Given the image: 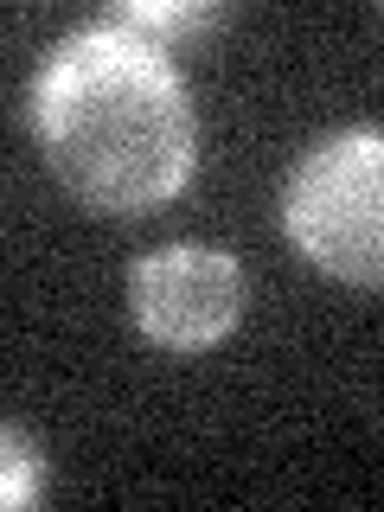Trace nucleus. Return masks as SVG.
<instances>
[{
  "label": "nucleus",
  "instance_id": "1",
  "mask_svg": "<svg viewBox=\"0 0 384 512\" xmlns=\"http://www.w3.org/2000/svg\"><path fill=\"white\" fill-rule=\"evenodd\" d=\"M32 128L64 192L103 218L160 212L192 180L199 154V122L167 45L116 20L45 52L32 77Z\"/></svg>",
  "mask_w": 384,
  "mask_h": 512
},
{
  "label": "nucleus",
  "instance_id": "2",
  "mask_svg": "<svg viewBox=\"0 0 384 512\" xmlns=\"http://www.w3.org/2000/svg\"><path fill=\"white\" fill-rule=\"evenodd\" d=\"M282 224L314 269L384 288V128H346L301 154Z\"/></svg>",
  "mask_w": 384,
  "mask_h": 512
},
{
  "label": "nucleus",
  "instance_id": "3",
  "mask_svg": "<svg viewBox=\"0 0 384 512\" xmlns=\"http://www.w3.org/2000/svg\"><path fill=\"white\" fill-rule=\"evenodd\" d=\"M135 327L167 352H205L244 320V269L212 244L148 250L128 276Z\"/></svg>",
  "mask_w": 384,
  "mask_h": 512
},
{
  "label": "nucleus",
  "instance_id": "4",
  "mask_svg": "<svg viewBox=\"0 0 384 512\" xmlns=\"http://www.w3.org/2000/svg\"><path fill=\"white\" fill-rule=\"evenodd\" d=\"M0 448H7V480H0V506H7V512H32V506H39V442L20 436V429L7 423Z\"/></svg>",
  "mask_w": 384,
  "mask_h": 512
},
{
  "label": "nucleus",
  "instance_id": "5",
  "mask_svg": "<svg viewBox=\"0 0 384 512\" xmlns=\"http://www.w3.org/2000/svg\"><path fill=\"white\" fill-rule=\"evenodd\" d=\"M218 20V7H192V0H180V7H167V0H128V7L116 13V26L128 32H199V26H212Z\"/></svg>",
  "mask_w": 384,
  "mask_h": 512
}]
</instances>
